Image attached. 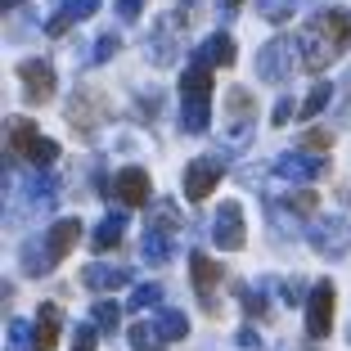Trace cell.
<instances>
[{"instance_id":"cell-1","label":"cell","mask_w":351,"mask_h":351,"mask_svg":"<svg viewBox=\"0 0 351 351\" xmlns=\"http://www.w3.org/2000/svg\"><path fill=\"white\" fill-rule=\"evenodd\" d=\"M293 63H302L298 41H284V36H279V41H266L261 54H257V77L261 82H289Z\"/></svg>"},{"instance_id":"cell-2","label":"cell","mask_w":351,"mask_h":351,"mask_svg":"<svg viewBox=\"0 0 351 351\" xmlns=\"http://www.w3.org/2000/svg\"><path fill=\"white\" fill-rule=\"evenodd\" d=\"M212 243L221 252H239L248 243V230H243V207L230 198V203L217 207V217H212Z\"/></svg>"},{"instance_id":"cell-3","label":"cell","mask_w":351,"mask_h":351,"mask_svg":"<svg viewBox=\"0 0 351 351\" xmlns=\"http://www.w3.org/2000/svg\"><path fill=\"white\" fill-rule=\"evenodd\" d=\"M298 50H302V68H306V73H324V68H333V63H338V54H342L338 45L324 36L320 23H311V27L298 36Z\"/></svg>"},{"instance_id":"cell-4","label":"cell","mask_w":351,"mask_h":351,"mask_svg":"<svg viewBox=\"0 0 351 351\" xmlns=\"http://www.w3.org/2000/svg\"><path fill=\"white\" fill-rule=\"evenodd\" d=\"M252 117H257V99H252V90L230 86V90H226V135H230V140L252 135Z\"/></svg>"},{"instance_id":"cell-5","label":"cell","mask_w":351,"mask_h":351,"mask_svg":"<svg viewBox=\"0 0 351 351\" xmlns=\"http://www.w3.org/2000/svg\"><path fill=\"white\" fill-rule=\"evenodd\" d=\"M333 306H338V293H333V284L324 279L306 298V333L311 338H324V333L333 329Z\"/></svg>"},{"instance_id":"cell-6","label":"cell","mask_w":351,"mask_h":351,"mask_svg":"<svg viewBox=\"0 0 351 351\" xmlns=\"http://www.w3.org/2000/svg\"><path fill=\"white\" fill-rule=\"evenodd\" d=\"M324 167H329V158L320 154H279L275 158V176L279 180H289V185H306V180H315V176H324Z\"/></svg>"},{"instance_id":"cell-7","label":"cell","mask_w":351,"mask_h":351,"mask_svg":"<svg viewBox=\"0 0 351 351\" xmlns=\"http://www.w3.org/2000/svg\"><path fill=\"white\" fill-rule=\"evenodd\" d=\"M19 77H23V99L27 104H50L54 99V68L45 59L19 63Z\"/></svg>"},{"instance_id":"cell-8","label":"cell","mask_w":351,"mask_h":351,"mask_svg":"<svg viewBox=\"0 0 351 351\" xmlns=\"http://www.w3.org/2000/svg\"><path fill=\"white\" fill-rule=\"evenodd\" d=\"M221 176H226V167H221L217 158H194V162L185 167V194H189V203H203V198L221 185Z\"/></svg>"},{"instance_id":"cell-9","label":"cell","mask_w":351,"mask_h":351,"mask_svg":"<svg viewBox=\"0 0 351 351\" xmlns=\"http://www.w3.org/2000/svg\"><path fill=\"white\" fill-rule=\"evenodd\" d=\"M108 113V104H104V95L99 90H77L73 95V104H68V122H73V131H82V135H90L95 126H99V117Z\"/></svg>"},{"instance_id":"cell-10","label":"cell","mask_w":351,"mask_h":351,"mask_svg":"<svg viewBox=\"0 0 351 351\" xmlns=\"http://www.w3.org/2000/svg\"><path fill=\"white\" fill-rule=\"evenodd\" d=\"M306 239H311V248L324 252V257H342V252L351 248V226L338 221V217H329V221H320V226H311Z\"/></svg>"},{"instance_id":"cell-11","label":"cell","mask_w":351,"mask_h":351,"mask_svg":"<svg viewBox=\"0 0 351 351\" xmlns=\"http://www.w3.org/2000/svg\"><path fill=\"white\" fill-rule=\"evenodd\" d=\"M108 189H113L126 207H145L149 194H154V180H149V171H140V167H122V171L113 176V185H108Z\"/></svg>"},{"instance_id":"cell-12","label":"cell","mask_w":351,"mask_h":351,"mask_svg":"<svg viewBox=\"0 0 351 351\" xmlns=\"http://www.w3.org/2000/svg\"><path fill=\"white\" fill-rule=\"evenodd\" d=\"M77 243H82V221L77 217H63L50 226V261H63Z\"/></svg>"},{"instance_id":"cell-13","label":"cell","mask_w":351,"mask_h":351,"mask_svg":"<svg viewBox=\"0 0 351 351\" xmlns=\"http://www.w3.org/2000/svg\"><path fill=\"white\" fill-rule=\"evenodd\" d=\"M239 59L234 41H230L226 32H217V36H207L203 45H198V63H207V68H230V63Z\"/></svg>"},{"instance_id":"cell-14","label":"cell","mask_w":351,"mask_h":351,"mask_svg":"<svg viewBox=\"0 0 351 351\" xmlns=\"http://www.w3.org/2000/svg\"><path fill=\"white\" fill-rule=\"evenodd\" d=\"M32 347H36V351H54V347H59V306H54V302H45L41 315H36Z\"/></svg>"},{"instance_id":"cell-15","label":"cell","mask_w":351,"mask_h":351,"mask_svg":"<svg viewBox=\"0 0 351 351\" xmlns=\"http://www.w3.org/2000/svg\"><path fill=\"white\" fill-rule=\"evenodd\" d=\"M315 23L324 27V36H329L338 50H347V45H351V14L347 10H324Z\"/></svg>"},{"instance_id":"cell-16","label":"cell","mask_w":351,"mask_h":351,"mask_svg":"<svg viewBox=\"0 0 351 351\" xmlns=\"http://www.w3.org/2000/svg\"><path fill=\"white\" fill-rule=\"evenodd\" d=\"M131 284V275L126 270H108V266H86V289L95 293H117Z\"/></svg>"},{"instance_id":"cell-17","label":"cell","mask_w":351,"mask_h":351,"mask_svg":"<svg viewBox=\"0 0 351 351\" xmlns=\"http://www.w3.org/2000/svg\"><path fill=\"white\" fill-rule=\"evenodd\" d=\"M122 230H126V217H104L99 226H95V239H90V248L95 252H108V248H117V243H122Z\"/></svg>"},{"instance_id":"cell-18","label":"cell","mask_w":351,"mask_h":351,"mask_svg":"<svg viewBox=\"0 0 351 351\" xmlns=\"http://www.w3.org/2000/svg\"><path fill=\"white\" fill-rule=\"evenodd\" d=\"M180 95H185V99H207V95H212V68H207V63H194V68L180 77Z\"/></svg>"},{"instance_id":"cell-19","label":"cell","mask_w":351,"mask_h":351,"mask_svg":"<svg viewBox=\"0 0 351 351\" xmlns=\"http://www.w3.org/2000/svg\"><path fill=\"white\" fill-rule=\"evenodd\" d=\"M189 275H194L198 293H212V284L221 279V261H212L207 252H194V257H189Z\"/></svg>"},{"instance_id":"cell-20","label":"cell","mask_w":351,"mask_h":351,"mask_svg":"<svg viewBox=\"0 0 351 351\" xmlns=\"http://www.w3.org/2000/svg\"><path fill=\"white\" fill-rule=\"evenodd\" d=\"M140 252H145V261H154V266L171 261V234H162V230H149V226H145V243H140Z\"/></svg>"},{"instance_id":"cell-21","label":"cell","mask_w":351,"mask_h":351,"mask_svg":"<svg viewBox=\"0 0 351 351\" xmlns=\"http://www.w3.org/2000/svg\"><path fill=\"white\" fill-rule=\"evenodd\" d=\"M158 333H162L167 342H180L189 333V320H185V311H176V306H162L158 311Z\"/></svg>"},{"instance_id":"cell-22","label":"cell","mask_w":351,"mask_h":351,"mask_svg":"<svg viewBox=\"0 0 351 351\" xmlns=\"http://www.w3.org/2000/svg\"><path fill=\"white\" fill-rule=\"evenodd\" d=\"M131 351H167V338L158 333V324H131Z\"/></svg>"},{"instance_id":"cell-23","label":"cell","mask_w":351,"mask_h":351,"mask_svg":"<svg viewBox=\"0 0 351 351\" xmlns=\"http://www.w3.org/2000/svg\"><path fill=\"white\" fill-rule=\"evenodd\" d=\"M180 126L189 135H203L207 131V99H185L180 104Z\"/></svg>"},{"instance_id":"cell-24","label":"cell","mask_w":351,"mask_h":351,"mask_svg":"<svg viewBox=\"0 0 351 351\" xmlns=\"http://www.w3.org/2000/svg\"><path fill=\"white\" fill-rule=\"evenodd\" d=\"M36 140H41V135H36V122H32V117H19V122L10 126V154H27Z\"/></svg>"},{"instance_id":"cell-25","label":"cell","mask_w":351,"mask_h":351,"mask_svg":"<svg viewBox=\"0 0 351 351\" xmlns=\"http://www.w3.org/2000/svg\"><path fill=\"white\" fill-rule=\"evenodd\" d=\"M23 158H27L32 167H54V158H59V145H54L50 135H41V140H36V145H32Z\"/></svg>"},{"instance_id":"cell-26","label":"cell","mask_w":351,"mask_h":351,"mask_svg":"<svg viewBox=\"0 0 351 351\" xmlns=\"http://www.w3.org/2000/svg\"><path fill=\"white\" fill-rule=\"evenodd\" d=\"M333 99V86L329 82H315L311 86V95H306V104H302V117H315V113H324V104Z\"/></svg>"},{"instance_id":"cell-27","label":"cell","mask_w":351,"mask_h":351,"mask_svg":"<svg viewBox=\"0 0 351 351\" xmlns=\"http://www.w3.org/2000/svg\"><path fill=\"white\" fill-rule=\"evenodd\" d=\"M90 320H95V329H108V333H113L117 320H122V311H117V302H95Z\"/></svg>"},{"instance_id":"cell-28","label":"cell","mask_w":351,"mask_h":351,"mask_svg":"<svg viewBox=\"0 0 351 351\" xmlns=\"http://www.w3.org/2000/svg\"><path fill=\"white\" fill-rule=\"evenodd\" d=\"M145 306H158V311H162V289H158V284H140V289H135L131 311H145Z\"/></svg>"},{"instance_id":"cell-29","label":"cell","mask_w":351,"mask_h":351,"mask_svg":"<svg viewBox=\"0 0 351 351\" xmlns=\"http://www.w3.org/2000/svg\"><path fill=\"white\" fill-rule=\"evenodd\" d=\"M99 347V329L95 324H77L73 329V351H95Z\"/></svg>"},{"instance_id":"cell-30","label":"cell","mask_w":351,"mask_h":351,"mask_svg":"<svg viewBox=\"0 0 351 351\" xmlns=\"http://www.w3.org/2000/svg\"><path fill=\"white\" fill-rule=\"evenodd\" d=\"M302 149H306V154H329L333 149V131H306V140H302Z\"/></svg>"},{"instance_id":"cell-31","label":"cell","mask_w":351,"mask_h":351,"mask_svg":"<svg viewBox=\"0 0 351 351\" xmlns=\"http://www.w3.org/2000/svg\"><path fill=\"white\" fill-rule=\"evenodd\" d=\"M315 203H320V194H315V189H298V194H289V207H293V212H302V217H311V212H315Z\"/></svg>"},{"instance_id":"cell-32","label":"cell","mask_w":351,"mask_h":351,"mask_svg":"<svg viewBox=\"0 0 351 351\" xmlns=\"http://www.w3.org/2000/svg\"><path fill=\"white\" fill-rule=\"evenodd\" d=\"M99 10V0H63V14L73 23H82V19H90V14Z\"/></svg>"},{"instance_id":"cell-33","label":"cell","mask_w":351,"mask_h":351,"mask_svg":"<svg viewBox=\"0 0 351 351\" xmlns=\"http://www.w3.org/2000/svg\"><path fill=\"white\" fill-rule=\"evenodd\" d=\"M149 230H162V234H176V207L171 203H162L154 212V221H149Z\"/></svg>"},{"instance_id":"cell-34","label":"cell","mask_w":351,"mask_h":351,"mask_svg":"<svg viewBox=\"0 0 351 351\" xmlns=\"http://www.w3.org/2000/svg\"><path fill=\"white\" fill-rule=\"evenodd\" d=\"M32 347V333L23 320H10V351H27Z\"/></svg>"},{"instance_id":"cell-35","label":"cell","mask_w":351,"mask_h":351,"mask_svg":"<svg viewBox=\"0 0 351 351\" xmlns=\"http://www.w3.org/2000/svg\"><path fill=\"white\" fill-rule=\"evenodd\" d=\"M289 5L293 0H261V19H270V23H279V19H289Z\"/></svg>"},{"instance_id":"cell-36","label":"cell","mask_w":351,"mask_h":351,"mask_svg":"<svg viewBox=\"0 0 351 351\" xmlns=\"http://www.w3.org/2000/svg\"><path fill=\"white\" fill-rule=\"evenodd\" d=\"M113 10H117V19H140V10H145V0H113Z\"/></svg>"},{"instance_id":"cell-37","label":"cell","mask_w":351,"mask_h":351,"mask_svg":"<svg viewBox=\"0 0 351 351\" xmlns=\"http://www.w3.org/2000/svg\"><path fill=\"white\" fill-rule=\"evenodd\" d=\"M117 45H122V41H117L113 32H108V36H99V41H95V59H113Z\"/></svg>"},{"instance_id":"cell-38","label":"cell","mask_w":351,"mask_h":351,"mask_svg":"<svg viewBox=\"0 0 351 351\" xmlns=\"http://www.w3.org/2000/svg\"><path fill=\"white\" fill-rule=\"evenodd\" d=\"M243 311L257 315V320H266V298H261V293H243Z\"/></svg>"},{"instance_id":"cell-39","label":"cell","mask_w":351,"mask_h":351,"mask_svg":"<svg viewBox=\"0 0 351 351\" xmlns=\"http://www.w3.org/2000/svg\"><path fill=\"white\" fill-rule=\"evenodd\" d=\"M293 113H298V108H293V99H279V104H275V117H270V122H275V126H289V122H293Z\"/></svg>"},{"instance_id":"cell-40","label":"cell","mask_w":351,"mask_h":351,"mask_svg":"<svg viewBox=\"0 0 351 351\" xmlns=\"http://www.w3.org/2000/svg\"><path fill=\"white\" fill-rule=\"evenodd\" d=\"M68 27H73V19H68V14H63V10L54 14L50 23H45V32H50V36H63V32H68Z\"/></svg>"},{"instance_id":"cell-41","label":"cell","mask_w":351,"mask_h":351,"mask_svg":"<svg viewBox=\"0 0 351 351\" xmlns=\"http://www.w3.org/2000/svg\"><path fill=\"white\" fill-rule=\"evenodd\" d=\"M239 5H243V0H226V10H230V14H234V10H239Z\"/></svg>"},{"instance_id":"cell-42","label":"cell","mask_w":351,"mask_h":351,"mask_svg":"<svg viewBox=\"0 0 351 351\" xmlns=\"http://www.w3.org/2000/svg\"><path fill=\"white\" fill-rule=\"evenodd\" d=\"M0 5H5V10H14V5H19V0H0Z\"/></svg>"}]
</instances>
